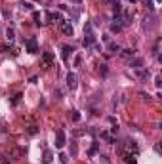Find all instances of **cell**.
<instances>
[{
	"mask_svg": "<svg viewBox=\"0 0 162 164\" xmlns=\"http://www.w3.org/2000/svg\"><path fill=\"white\" fill-rule=\"evenodd\" d=\"M96 44V34H93V27L92 23H86L84 27V46L86 48H90V46Z\"/></svg>",
	"mask_w": 162,
	"mask_h": 164,
	"instance_id": "obj_1",
	"label": "cell"
},
{
	"mask_svg": "<svg viewBox=\"0 0 162 164\" xmlns=\"http://www.w3.org/2000/svg\"><path fill=\"white\" fill-rule=\"evenodd\" d=\"M156 25H158V21H156V15H155V13L145 15V19H143V29L151 31V29H155Z\"/></svg>",
	"mask_w": 162,
	"mask_h": 164,
	"instance_id": "obj_2",
	"label": "cell"
},
{
	"mask_svg": "<svg viewBox=\"0 0 162 164\" xmlns=\"http://www.w3.org/2000/svg\"><path fill=\"white\" fill-rule=\"evenodd\" d=\"M55 147L57 149L65 147V132L63 130H57V134H55Z\"/></svg>",
	"mask_w": 162,
	"mask_h": 164,
	"instance_id": "obj_3",
	"label": "cell"
},
{
	"mask_svg": "<svg viewBox=\"0 0 162 164\" xmlns=\"http://www.w3.org/2000/svg\"><path fill=\"white\" fill-rule=\"evenodd\" d=\"M67 86H69L71 90H76V86H78V76L75 73H69L67 75Z\"/></svg>",
	"mask_w": 162,
	"mask_h": 164,
	"instance_id": "obj_4",
	"label": "cell"
},
{
	"mask_svg": "<svg viewBox=\"0 0 162 164\" xmlns=\"http://www.w3.org/2000/svg\"><path fill=\"white\" fill-rule=\"evenodd\" d=\"M61 31H63L65 34H69V37H72V33H75V29H72V25L71 23H67V21H61Z\"/></svg>",
	"mask_w": 162,
	"mask_h": 164,
	"instance_id": "obj_5",
	"label": "cell"
},
{
	"mask_svg": "<svg viewBox=\"0 0 162 164\" xmlns=\"http://www.w3.org/2000/svg\"><path fill=\"white\" fill-rule=\"evenodd\" d=\"M27 50H29L31 54H36V52H38V44H36L34 38H29V40H27Z\"/></svg>",
	"mask_w": 162,
	"mask_h": 164,
	"instance_id": "obj_6",
	"label": "cell"
},
{
	"mask_svg": "<svg viewBox=\"0 0 162 164\" xmlns=\"http://www.w3.org/2000/svg\"><path fill=\"white\" fill-rule=\"evenodd\" d=\"M46 17H48L50 21H55V23H61V13H57V12H48V13H46Z\"/></svg>",
	"mask_w": 162,
	"mask_h": 164,
	"instance_id": "obj_7",
	"label": "cell"
},
{
	"mask_svg": "<svg viewBox=\"0 0 162 164\" xmlns=\"http://www.w3.org/2000/svg\"><path fill=\"white\" fill-rule=\"evenodd\" d=\"M130 67H132V69H141V67H143V59L132 57V59H130Z\"/></svg>",
	"mask_w": 162,
	"mask_h": 164,
	"instance_id": "obj_8",
	"label": "cell"
},
{
	"mask_svg": "<svg viewBox=\"0 0 162 164\" xmlns=\"http://www.w3.org/2000/svg\"><path fill=\"white\" fill-rule=\"evenodd\" d=\"M135 75H137V78H141V80L149 78V71H145V69H135Z\"/></svg>",
	"mask_w": 162,
	"mask_h": 164,
	"instance_id": "obj_9",
	"label": "cell"
},
{
	"mask_svg": "<svg viewBox=\"0 0 162 164\" xmlns=\"http://www.w3.org/2000/svg\"><path fill=\"white\" fill-rule=\"evenodd\" d=\"M134 54H135V50H132V48H128V50H120V55H122V57H128V59H132V57H134Z\"/></svg>",
	"mask_w": 162,
	"mask_h": 164,
	"instance_id": "obj_10",
	"label": "cell"
},
{
	"mask_svg": "<svg viewBox=\"0 0 162 164\" xmlns=\"http://www.w3.org/2000/svg\"><path fill=\"white\" fill-rule=\"evenodd\" d=\"M75 50L71 48V46H63V59H69V55H72Z\"/></svg>",
	"mask_w": 162,
	"mask_h": 164,
	"instance_id": "obj_11",
	"label": "cell"
},
{
	"mask_svg": "<svg viewBox=\"0 0 162 164\" xmlns=\"http://www.w3.org/2000/svg\"><path fill=\"white\" fill-rule=\"evenodd\" d=\"M101 139H105L107 143H114V137L109 134V132H101Z\"/></svg>",
	"mask_w": 162,
	"mask_h": 164,
	"instance_id": "obj_12",
	"label": "cell"
},
{
	"mask_svg": "<svg viewBox=\"0 0 162 164\" xmlns=\"http://www.w3.org/2000/svg\"><path fill=\"white\" fill-rule=\"evenodd\" d=\"M52 158H54L52 151H48V149H46V151H44V158H42V160H44V164H50V162H52Z\"/></svg>",
	"mask_w": 162,
	"mask_h": 164,
	"instance_id": "obj_13",
	"label": "cell"
},
{
	"mask_svg": "<svg viewBox=\"0 0 162 164\" xmlns=\"http://www.w3.org/2000/svg\"><path fill=\"white\" fill-rule=\"evenodd\" d=\"M124 158H126V164H135V155H132V153H126Z\"/></svg>",
	"mask_w": 162,
	"mask_h": 164,
	"instance_id": "obj_14",
	"label": "cell"
},
{
	"mask_svg": "<svg viewBox=\"0 0 162 164\" xmlns=\"http://www.w3.org/2000/svg\"><path fill=\"white\" fill-rule=\"evenodd\" d=\"M109 50H111V52H116V54H120V46L118 44H114V42H109Z\"/></svg>",
	"mask_w": 162,
	"mask_h": 164,
	"instance_id": "obj_15",
	"label": "cell"
},
{
	"mask_svg": "<svg viewBox=\"0 0 162 164\" xmlns=\"http://www.w3.org/2000/svg\"><path fill=\"white\" fill-rule=\"evenodd\" d=\"M69 153H71V157H76V155H78V147H76V143H71Z\"/></svg>",
	"mask_w": 162,
	"mask_h": 164,
	"instance_id": "obj_16",
	"label": "cell"
},
{
	"mask_svg": "<svg viewBox=\"0 0 162 164\" xmlns=\"http://www.w3.org/2000/svg\"><path fill=\"white\" fill-rule=\"evenodd\" d=\"M71 119H72V122H78V120H80V113H78V111H71Z\"/></svg>",
	"mask_w": 162,
	"mask_h": 164,
	"instance_id": "obj_17",
	"label": "cell"
},
{
	"mask_svg": "<svg viewBox=\"0 0 162 164\" xmlns=\"http://www.w3.org/2000/svg\"><path fill=\"white\" fill-rule=\"evenodd\" d=\"M33 19H34V23H36V25L42 23V21H40V19H42V15H40L38 12H33Z\"/></svg>",
	"mask_w": 162,
	"mask_h": 164,
	"instance_id": "obj_18",
	"label": "cell"
},
{
	"mask_svg": "<svg viewBox=\"0 0 162 164\" xmlns=\"http://www.w3.org/2000/svg\"><path fill=\"white\" fill-rule=\"evenodd\" d=\"M111 31H113V33H120V31H122V25H120V23H113Z\"/></svg>",
	"mask_w": 162,
	"mask_h": 164,
	"instance_id": "obj_19",
	"label": "cell"
},
{
	"mask_svg": "<svg viewBox=\"0 0 162 164\" xmlns=\"http://www.w3.org/2000/svg\"><path fill=\"white\" fill-rule=\"evenodd\" d=\"M6 37H8V40H10V42H13V38H15V33H13L12 29H8V31H6Z\"/></svg>",
	"mask_w": 162,
	"mask_h": 164,
	"instance_id": "obj_20",
	"label": "cell"
},
{
	"mask_svg": "<svg viewBox=\"0 0 162 164\" xmlns=\"http://www.w3.org/2000/svg\"><path fill=\"white\" fill-rule=\"evenodd\" d=\"M143 4H145V8H147V10H151V12L155 10V6H153V0H143Z\"/></svg>",
	"mask_w": 162,
	"mask_h": 164,
	"instance_id": "obj_21",
	"label": "cell"
},
{
	"mask_svg": "<svg viewBox=\"0 0 162 164\" xmlns=\"http://www.w3.org/2000/svg\"><path fill=\"white\" fill-rule=\"evenodd\" d=\"M36 132H38V128H36V126H29V134L31 136H34Z\"/></svg>",
	"mask_w": 162,
	"mask_h": 164,
	"instance_id": "obj_22",
	"label": "cell"
},
{
	"mask_svg": "<svg viewBox=\"0 0 162 164\" xmlns=\"http://www.w3.org/2000/svg\"><path fill=\"white\" fill-rule=\"evenodd\" d=\"M96 153H97V143H93L90 147V155H96Z\"/></svg>",
	"mask_w": 162,
	"mask_h": 164,
	"instance_id": "obj_23",
	"label": "cell"
},
{
	"mask_svg": "<svg viewBox=\"0 0 162 164\" xmlns=\"http://www.w3.org/2000/svg\"><path fill=\"white\" fill-rule=\"evenodd\" d=\"M21 6H23L25 10H33V4H31V2H23Z\"/></svg>",
	"mask_w": 162,
	"mask_h": 164,
	"instance_id": "obj_24",
	"label": "cell"
},
{
	"mask_svg": "<svg viewBox=\"0 0 162 164\" xmlns=\"http://www.w3.org/2000/svg\"><path fill=\"white\" fill-rule=\"evenodd\" d=\"M44 61L46 63H52V54H44Z\"/></svg>",
	"mask_w": 162,
	"mask_h": 164,
	"instance_id": "obj_25",
	"label": "cell"
},
{
	"mask_svg": "<svg viewBox=\"0 0 162 164\" xmlns=\"http://www.w3.org/2000/svg\"><path fill=\"white\" fill-rule=\"evenodd\" d=\"M59 158H61V162H63V164H67V157H65V155H61Z\"/></svg>",
	"mask_w": 162,
	"mask_h": 164,
	"instance_id": "obj_26",
	"label": "cell"
},
{
	"mask_svg": "<svg viewBox=\"0 0 162 164\" xmlns=\"http://www.w3.org/2000/svg\"><path fill=\"white\" fill-rule=\"evenodd\" d=\"M71 2H75V4H80V2H82V0H71Z\"/></svg>",
	"mask_w": 162,
	"mask_h": 164,
	"instance_id": "obj_27",
	"label": "cell"
}]
</instances>
